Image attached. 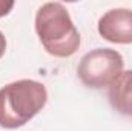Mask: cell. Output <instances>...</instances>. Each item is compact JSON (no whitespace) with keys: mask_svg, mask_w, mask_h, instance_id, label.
Masks as SVG:
<instances>
[{"mask_svg":"<svg viewBox=\"0 0 132 131\" xmlns=\"http://www.w3.org/2000/svg\"><path fill=\"white\" fill-rule=\"evenodd\" d=\"M123 57L111 48H95L86 53L77 68L78 79L88 88H109L123 72Z\"/></svg>","mask_w":132,"mask_h":131,"instance_id":"obj_3","label":"cell"},{"mask_svg":"<svg viewBox=\"0 0 132 131\" xmlns=\"http://www.w3.org/2000/svg\"><path fill=\"white\" fill-rule=\"evenodd\" d=\"M5 51H6V39H5V35H3V33L0 31V59L3 57Z\"/></svg>","mask_w":132,"mask_h":131,"instance_id":"obj_7","label":"cell"},{"mask_svg":"<svg viewBox=\"0 0 132 131\" xmlns=\"http://www.w3.org/2000/svg\"><path fill=\"white\" fill-rule=\"evenodd\" d=\"M108 99L117 113L132 117V69L121 72L109 86Z\"/></svg>","mask_w":132,"mask_h":131,"instance_id":"obj_5","label":"cell"},{"mask_svg":"<svg viewBox=\"0 0 132 131\" xmlns=\"http://www.w3.org/2000/svg\"><path fill=\"white\" fill-rule=\"evenodd\" d=\"M12 8H14V2H5V0H0V17L6 16Z\"/></svg>","mask_w":132,"mask_h":131,"instance_id":"obj_6","label":"cell"},{"mask_svg":"<svg viewBox=\"0 0 132 131\" xmlns=\"http://www.w3.org/2000/svg\"><path fill=\"white\" fill-rule=\"evenodd\" d=\"M98 34L111 43H132V9L115 8L104 12L98 20Z\"/></svg>","mask_w":132,"mask_h":131,"instance_id":"obj_4","label":"cell"},{"mask_svg":"<svg viewBox=\"0 0 132 131\" xmlns=\"http://www.w3.org/2000/svg\"><path fill=\"white\" fill-rule=\"evenodd\" d=\"M35 33L46 53L54 57H71L80 48V33L60 2H48L38 8Z\"/></svg>","mask_w":132,"mask_h":131,"instance_id":"obj_1","label":"cell"},{"mask_svg":"<svg viewBox=\"0 0 132 131\" xmlns=\"http://www.w3.org/2000/svg\"><path fill=\"white\" fill-rule=\"evenodd\" d=\"M46 86L37 80L22 79L0 88V127L14 130L28 123L46 105Z\"/></svg>","mask_w":132,"mask_h":131,"instance_id":"obj_2","label":"cell"}]
</instances>
